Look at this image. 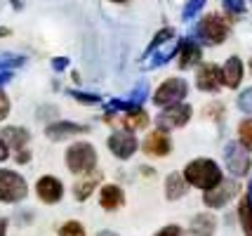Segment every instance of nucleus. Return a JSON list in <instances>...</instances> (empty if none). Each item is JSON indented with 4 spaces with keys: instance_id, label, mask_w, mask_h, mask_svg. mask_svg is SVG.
I'll return each instance as SVG.
<instances>
[{
    "instance_id": "nucleus-3",
    "label": "nucleus",
    "mask_w": 252,
    "mask_h": 236,
    "mask_svg": "<svg viewBox=\"0 0 252 236\" xmlns=\"http://www.w3.org/2000/svg\"><path fill=\"white\" fill-rule=\"evenodd\" d=\"M26 182L22 175L12 170H0V201L2 203H17L26 196Z\"/></svg>"
},
{
    "instance_id": "nucleus-28",
    "label": "nucleus",
    "mask_w": 252,
    "mask_h": 236,
    "mask_svg": "<svg viewBox=\"0 0 252 236\" xmlns=\"http://www.w3.org/2000/svg\"><path fill=\"white\" fill-rule=\"evenodd\" d=\"M73 97L80 101H97V97L94 95H83V92H73Z\"/></svg>"
},
{
    "instance_id": "nucleus-34",
    "label": "nucleus",
    "mask_w": 252,
    "mask_h": 236,
    "mask_svg": "<svg viewBox=\"0 0 252 236\" xmlns=\"http://www.w3.org/2000/svg\"><path fill=\"white\" fill-rule=\"evenodd\" d=\"M250 67H252V62H250Z\"/></svg>"
},
{
    "instance_id": "nucleus-32",
    "label": "nucleus",
    "mask_w": 252,
    "mask_h": 236,
    "mask_svg": "<svg viewBox=\"0 0 252 236\" xmlns=\"http://www.w3.org/2000/svg\"><path fill=\"white\" fill-rule=\"evenodd\" d=\"M97 236H118V234H113V232H99Z\"/></svg>"
},
{
    "instance_id": "nucleus-21",
    "label": "nucleus",
    "mask_w": 252,
    "mask_h": 236,
    "mask_svg": "<svg viewBox=\"0 0 252 236\" xmlns=\"http://www.w3.org/2000/svg\"><path fill=\"white\" fill-rule=\"evenodd\" d=\"M198 57H200V50H198L193 43H184L182 45V57H179V67H191V64H196Z\"/></svg>"
},
{
    "instance_id": "nucleus-12",
    "label": "nucleus",
    "mask_w": 252,
    "mask_h": 236,
    "mask_svg": "<svg viewBox=\"0 0 252 236\" xmlns=\"http://www.w3.org/2000/svg\"><path fill=\"white\" fill-rule=\"evenodd\" d=\"M144 151L149 156H165L170 151V139L165 137L163 130H156V133H151L144 139Z\"/></svg>"
},
{
    "instance_id": "nucleus-5",
    "label": "nucleus",
    "mask_w": 252,
    "mask_h": 236,
    "mask_svg": "<svg viewBox=\"0 0 252 236\" xmlns=\"http://www.w3.org/2000/svg\"><path fill=\"white\" fill-rule=\"evenodd\" d=\"M226 34H229V24L224 22L220 14H210V17H205L203 24H200V35L208 40L210 45L221 43V40L226 38Z\"/></svg>"
},
{
    "instance_id": "nucleus-4",
    "label": "nucleus",
    "mask_w": 252,
    "mask_h": 236,
    "mask_svg": "<svg viewBox=\"0 0 252 236\" xmlns=\"http://www.w3.org/2000/svg\"><path fill=\"white\" fill-rule=\"evenodd\" d=\"M187 95V83L179 78H170L165 80L163 85L158 88V92L154 95V101L158 106H165V104H177Z\"/></svg>"
},
{
    "instance_id": "nucleus-29",
    "label": "nucleus",
    "mask_w": 252,
    "mask_h": 236,
    "mask_svg": "<svg viewBox=\"0 0 252 236\" xmlns=\"http://www.w3.org/2000/svg\"><path fill=\"white\" fill-rule=\"evenodd\" d=\"M29 158H31V154H29V151H19V154H17V161H19V163H26Z\"/></svg>"
},
{
    "instance_id": "nucleus-19",
    "label": "nucleus",
    "mask_w": 252,
    "mask_h": 236,
    "mask_svg": "<svg viewBox=\"0 0 252 236\" xmlns=\"http://www.w3.org/2000/svg\"><path fill=\"white\" fill-rule=\"evenodd\" d=\"M123 123H125L127 130H139V128H144V125L149 123V116H146L142 109H132L130 113H125Z\"/></svg>"
},
{
    "instance_id": "nucleus-31",
    "label": "nucleus",
    "mask_w": 252,
    "mask_h": 236,
    "mask_svg": "<svg viewBox=\"0 0 252 236\" xmlns=\"http://www.w3.org/2000/svg\"><path fill=\"white\" fill-rule=\"evenodd\" d=\"M5 229H7V220L0 217V236H5Z\"/></svg>"
},
{
    "instance_id": "nucleus-24",
    "label": "nucleus",
    "mask_w": 252,
    "mask_h": 236,
    "mask_svg": "<svg viewBox=\"0 0 252 236\" xmlns=\"http://www.w3.org/2000/svg\"><path fill=\"white\" fill-rule=\"evenodd\" d=\"M59 236H85V229L80 222H66V225L59 227Z\"/></svg>"
},
{
    "instance_id": "nucleus-1",
    "label": "nucleus",
    "mask_w": 252,
    "mask_h": 236,
    "mask_svg": "<svg viewBox=\"0 0 252 236\" xmlns=\"http://www.w3.org/2000/svg\"><path fill=\"white\" fill-rule=\"evenodd\" d=\"M184 180H187L189 184L198 187V189L208 191V189H212L215 184L221 182V172L212 161H208V158H198V161H193V163L187 166V170H184Z\"/></svg>"
},
{
    "instance_id": "nucleus-2",
    "label": "nucleus",
    "mask_w": 252,
    "mask_h": 236,
    "mask_svg": "<svg viewBox=\"0 0 252 236\" xmlns=\"http://www.w3.org/2000/svg\"><path fill=\"white\" fill-rule=\"evenodd\" d=\"M66 166L71 172H92V168L97 166V151L94 146L88 144V142H78V144H71L68 151H66Z\"/></svg>"
},
{
    "instance_id": "nucleus-16",
    "label": "nucleus",
    "mask_w": 252,
    "mask_h": 236,
    "mask_svg": "<svg viewBox=\"0 0 252 236\" xmlns=\"http://www.w3.org/2000/svg\"><path fill=\"white\" fill-rule=\"evenodd\" d=\"M99 180H101V175H99V172H90L88 177H83L80 182H76V187H73V196H76L78 201H85L90 194L97 189Z\"/></svg>"
},
{
    "instance_id": "nucleus-11",
    "label": "nucleus",
    "mask_w": 252,
    "mask_h": 236,
    "mask_svg": "<svg viewBox=\"0 0 252 236\" xmlns=\"http://www.w3.org/2000/svg\"><path fill=\"white\" fill-rule=\"evenodd\" d=\"M29 139H31V135L24 130V128H2L0 130V142L7 146V149H19L22 151L24 146L29 144Z\"/></svg>"
},
{
    "instance_id": "nucleus-22",
    "label": "nucleus",
    "mask_w": 252,
    "mask_h": 236,
    "mask_svg": "<svg viewBox=\"0 0 252 236\" xmlns=\"http://www.w3.org/2000/svg\"><path fill=\"white\" fill-rule=\"evenodd\" d=\"M241 222H243L245 234L252 236V203H250V199H248V196L241 201Z\"/></svg>"
},
{
    "instance_id": "nucleus-15",
    "label": "nucleus",
    "mask_w": 252,
    "mask_h": 236,
    "mask_svg": "<svg viewBox=\"0 0 252 236\" xmlns=\"http://www.w3.org/2000/svg\"><path fill=\"white\" fill-rule=\"evenodd\" d=\"M243 78V64L238 57H231L224 67V73H221V80L229 85V88H238V83Z\"/></svg>"
},
{
    "instance_id": "nucleus-14",
    "label": "nucleus",
    "mask_w": 252,
    "mask_h": 236,
    "mask_svg": "<svg viewBox=\"0 0 252 236\" xmlns=\"http://www.w3.org/2000/svg\"><path fill=\"white\" fill-rule=\"evenodd\" d=\"M101 208L104 210H116V208H121L123 205V191L121 187H116V184H106L104 189H101Z\"/></svg>"
},
{
    "instance_id": "nucleus-27",
    "label": "nucleus",
    "mask_w": 252,
    "mask_h": 236,
    "mask_svg": "<svg viewBox=\"0 0 252 236\" xmlns=\"http://www.w3.org/2000/svg\"><path fill=\"white\" fill-rule=\"evenodd\" d=\"M241 104H243V109H250V111H252V90H248L245 95H243Z\"/></svg>"
},
{
    "instance_id": "nucleus-10",
    "label": "nucleus",
    "mask_w": 252,
    "mask_h": 236,
    "mask_svg": "<svg viewBox=\"0 0 252 236\" xmlns=\"http://www.w3.org/2000/svg\"><path fill=\"white\" fill-rule=\"evenodd\" d=\"M198 88L200 90H217L221 83V71L220 67H215V64H205V67L198 68Z\"/></svg>"
},
{
    "instance_id": "nucleus-25",
    "label": "nucleus",
    "mask_w": 252,
    "mask_h": 236,
    "mask_svg": "<svg viewBox=\"0 0 252 236\" xmlns=\"http://www.w3.org/2000/svg\"><path fill=\"white\" fill-rule=\"evenodd\" d=\"M7 113H10V100H7V95H5V92L0 90V121H2Z\"/></svg>"
},
{
    "instance_id": "nucleus-13",
    "label": "nucleus",
    "mask_w": 252,
    "mask_h": 236,
    "mask_svg": "<svg viewBox=\"0 0 252 236\" xmlns=\"http://www.w3.org/2000/svg\"><path fill=\"white\" fill-rule=\"evenodd\" d=\"M88 128L85 125H76V123H52L45 128V135L50 139H64V137L78 135V133H85Z\"/></svg>"
},
{
    "instance_id": "nucleus-9",
    "label": "nucleus",
    "mask_w": 252,
    "mask_h": 236,
    "mask_svg": "<svg viewBox=\"0 0 252 236\" xmlns=\"http://www.w3.org/2000/svg\"><path fill=\"white\" fill-rule=\"evenodd\" d=\"M236 189H238L236 182H231V184L229 182H220V184H215L212 189L205 191V199H203V201L208 203V205H212V208H220V205H224V203L236 194Z\"/></svg>"
},
{
    "instance_id": "nucleus-23",
    "label": "nucleus",
    "mask_w": 252,
    "mask_h": 236,
    "mask_svg": "<svg viewBox=\"0 0 252 236\" xmlns=\"http://www.w3.org/2000/svg\"><path fill=\"white\" fill-rule=\"evenodd\" d=\"M238 137H241L243 149L252 151V121H243L241 128H238Z\"/></svg>"
},
{
    "instance_id": "nucleus-17",
    "label": "nucleus",
    "mask_w": 252,
    "mask_h": 236,
    "mask_svg": "<svg viewBox=\"0 0 252 236\" xmlns=\"http://www.w3.org/2000/svg\"><path fill=\"white\" fill-rule=\"evenodd\" d=\"M215 217L212 215H198L196 220L191 222V236H212V232H215Z\"/></svg>"
},
{
    "instance_id": "nucleus-7",
    "label": "nucleus",
    "mask_w": 252,
    "mask_h": 236,
    "mask_svg": "<svg viewBox=\"0 0 252 236\" xmlns=\"http://www.w3.org/2000/svg\"><path fill=\"white\" fill-rule=\"evenodd\" d=\"M189 116H191V109L187 104H172L158 116V125H160V130L172 128V125H184L189 121Z\"/></svg>"
},
{
    "instance_id": "nucleus-18",
    "label": "nucleus",
    "mask_w": 252,
    "mask_h": 236,
    "mask_svg": "<svg viewBox=\"0 0 252 236\" xmlns=\"http://www.w3.org/2000/svg\"><path fill=\"white\" fill-rule=\"evenodd\" d=\"M184 189H187V182H184V177H182V175H177V172H172V175L167 177V189H165L167 199H170V201L179 199V196L184 194Z\"/></svg>"
},
{
    "instance_id": "nucleus-33",
    "label": "nucleus",
    "mask_w": 252,
    "mask_h": 236,
    "mask_svg": "<svg viewBox=\"0 0 252 236\" xmlns=\"http://www.w3.org/2000/svg\"><path fill=\"white\" fill-rule=\"evenodd\" d=\"M116 2H125V0H116Z\"/></svg>"
},
{
    "instance_id": "nucleus-30",
    "label": "nucleus",
    "mask_w": 252,
    "mask_h": 236,
    "mask_svg": "<svg viewBox=\"0 0 252 236\" xmlns=\"http://www.w3.org/2000/svg\"><path fill=\"white\" fill-rule=\"evenodd\" d=\"M7 154H10V151H7V146L0 142V161H5V158H7Z\"/></svg>"
},
{
    "instance_id": "nucleus-26",
    "label": "nucleus",
    "mask_w": 252,
    "mask_h": 236,
    "mask_svg": "<svg viewBox=\"0 0 252 236\" xmlns=\"http://www.w3.org/2000/svg\"><path fill=\"white\" fill-rule=\"evenodd\" d=\"M156 236H184V232H182L179 227H165V229H160Z\"/></svg>"
},
{
    "instance_id": "nucleus-6",
    "label": "nucleus",
    "mask_w": 252,
    "mask_h": 236,
    "mask_svg": "<svg viewBox=\"0 0 252 236\" xmlns=\"http://www.w3.org/2000/svg\"><path fill=\"white\" fill-rule=\"evenodd\" d=\"M109 149L116 154L118 158H130L134 151H137V139L132 133H113L109 137Z\"/></svg>"
},
{
    "instance_id": "nucleus-20",
    "label": "nucleus",
    "mask_w": 252,
    "mask_h": 236,
    "mask_svg": "<svg viewBox=\"0 0 252 236\" xmlns=\"http://www.w3.org/2000/svg\"><path fill=\"white\" fill-rule=\"evenodd\" d=\"M226 158H229V163H231V170H233V172H238V175H243V172H245V168H243L241 163H248V166H250L248 156H243L241 149H236V146L226 149Z\"/></svg>"
},
{
    "instance_id": "nucleus-8",
    "label": "nucleus",
    "mask_w": 252,
    "mask_h": 236,
    "mask_svg": "<svg viewBox=\"0 0 252 236\" xmlns=\"http://www.w3.org/2000/svg\"><path fill=\"white\" fill-rule=\"evenodd\" d=\"M35 191H38V196H40V201L45 203H57L62 199V194H64V187H62V182L52 177V175H45L38 180L35 184Z\"/></svg>"
}]
</instances>
